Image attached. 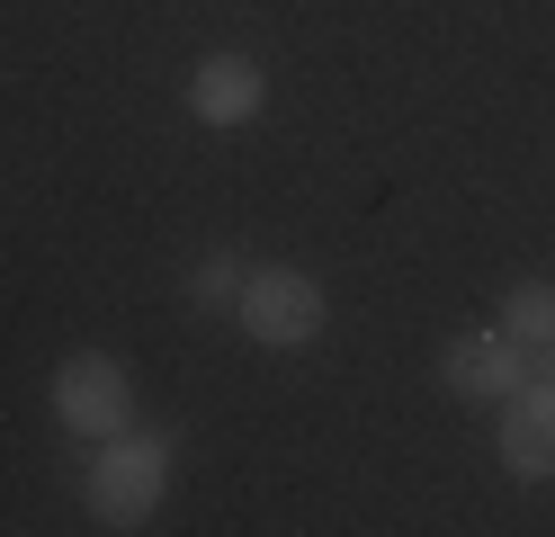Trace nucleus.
<instances>
[{"mask_svg":"<svg viewBox=\"0 0 555 537\" xmlns=\"http://www.w3.org/2000/svg\"><path fill=\"white\" fill-rule=\"evenodd\" d=\"M170 475H180V439L126 421V430H108V439H90L81 511H90L99 528H153L162 501H170Z\"/></svg>","mask_w":555,"mask_h":537,"instance_id":"obj_1","label":"nucleus"},{"mask_svg":"<svg viewBox=\"0 0 555 537\" xmlns=\"http://www.w3.org/2000/svg\"><path fill=\"white\" fill-rule=\"evenodd\" d=\"M233 332L251 341V349H269V358L314 349V341L332 332L323 278L296 269V260H251V278H242V296H233Z\"/></svg>","mask_w":555,"mask_h":537,"instance_id":"obj_2","label":"nucleus"},{"mask_svg":"<svg viewBox=\"0 0 555 537\" xmlns=\"http://www.w3.org/2000/svg\"><path fill=\"white\" fill-rule=\"evenodd\" d=\"M46 404H54V421L73 430V439H108V430L134 421V368L117 349H63Z\"/></svg>","mask_w":555,"mask_h":537,"instance_id":"obj_3","label":"nucleus"},{"mask_svg":"<svg viewBox=\"0 0 555 537\" xmlns=\"http://www.w3.org/2000/svg\"><path fill=\"white\" fill-rule=\"evenodd\" d=\"M529 376H538V349H529V341H511L502 322H483V332H457V341L439 349V385L457 394V404H475V412H502Z\"/></svg>","mask_w":555,"mask_h":537,"instance_id":"obj_4","label":"nucleus"},{"mask_svg":"<svg viewBox=\"0 0 555 537\" xmlns=\"http://www.w3.org/2000/svg\"><path fill=\"white\" fill-rule=\"evenodd\" d=\"M189 117H197L206 135H242V126H260V117H269V63H260V54H242V46L197 54V63H189Z\"/></svg>","mask_w":555,"mask_h":537,"instance_id":"obj_5","label":"nucleus"},{"mask_svg":"<svg viewBox=\"0 0 555 537\" xmlns=\"http://www.w3.org/2000/svg\"><path fill=\"white\" fill-rule=\"evenodd\" d=\"M493 457H502V475H511V484H555V376H546V368L502 404Z\"/></svg>","mask_w":555,"mask_h":537,"instance_id":"obj_6","label":"nucleus"},{"mask_svg":"<svg viewBox=\"0 0 555 537\" xmlns=\"http://www.w3.org/2000/svg\"><path fill=\"white\" fill-rule=\"evenodd\" d=\"M493 322H502L511 341L546 349V341H555V278H511V286H502V305H493Z\"/></svg>","mask_w":555,"mask_h":537,"instance_id":"obj_7","label":"nucleus"},{"mask_svg":"<svg viewBox=\"0 0 555 537\" xmlns=\"http://www.w3.org/2000/svg\"><path fill=\"white\" fill-rule=\"evenodd\" d=\"M242 278H251V260H233V251H206V260L189 269V305H197V314H233Z\"/></svg>","mask_w":555,"mask_h":537,"instance_id":"obj_8","label":"nucleus"},{"mask_svg":"<svg viewBox=\"0 0 555 537\" xmlns=\"http://www.w3.org/2000/svg\"><path fill=\"white\" fill-rule=\"evenodd\" d=\"M538 358H546V376H555V341H546V349H538Z\"/></svg>","mask_w":555,"mask_h":537,"instance_id":"obj_9","label":"nucleus"}]
</instances>
